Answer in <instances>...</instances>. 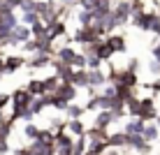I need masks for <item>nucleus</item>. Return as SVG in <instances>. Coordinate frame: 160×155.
<instances>
[{"mask_svg": "<svg viewBox=\"0 0 160 155\" xmlns=\"http://www.w3.org/2000/svg\"><path fill=\"white\" fill-rule=\"evenodd\" d=\"M2 56H5V76L23 70L28 63V56H23V53H2Z\"/></svg>", "mask_w": 160, "mask_h": 155, "instance_id": "1", "label": "nucleus"}, {"mask_svg": "<svg viewBox=\"0 0 160 155\" xmlns=\"http://www.w3.org/2000/svg\"><path fill=\"white\" fill-rule=\"evenodd\" d=\"M30 102H32V95L26 88H16V90L12 93V111H23V109H28L30 107Z\"/></svg>", "mask_w": 160, "mask_h": 155, "instance_id": "2", "label": "nucleus"}, {"mask_svg": "<svg viewBox=\"0 0 160 155\" xmlns=\"http://www.w3.org/2000/svg\"><path fill=\"white\" fill-rule=\"evenodd\" d=\"M144 127H146L144 120L128 118V120H125V125H123V132H125V137H142V134H144Z\"/></svg>", "mask_w": 160, "mask_h": 155, "instance_id": "3", "label": "nucleus"}, {"mask_svg": "<svg viewBox=\"0 0 160 155\" xmlns=\"http://www.w3.org/2000/svg\"><path fill=\"white\" fill-rule=\"evenodd\" d=\"M23 88L30 93L32 97H44V95H47V90H44V81H42V79H28V84H26Z\"/></svg>", "mask_w": 160, "mask_h": 155, "instance_id": "4", "label": "nucleus"}, {"mask_svg": "<svg viewBox=\"0 0 160 155\" xmlns=\"http://www.w3.org/2000/svg\"><path fill=\"white\" fill-rule=\"evenodd\" d=\"M107 44H109V46H112L114 56H116V53H123L125 49H128V44H125V37H123V35H116V32L107 37Z\"/></svg>", "mask_w": 160, "mask_h": 155, "instance_id": "5", "label": "nucleus"}, {"mask_svg": "<svg viewBox=\"0 0 160 155\" xmlns=\"http://www.w3.org/2000/svg\"><path fill=\"white\" fill-rule=\"evenodd\" d=\"M65 116V120H81V118H84V116H86V109H84V104H70V107H68V111H65L63 114Z\"/></svg>", "mask_w": 160, "mask_h": 155, "instance_id": "6", "label": "nucleus"}, {"mask_svg": "<svg viewBox=\"0 0 160 155\" xmlns=\"http://www.w3.org/2000/svg\"><path fill=\"white\" fill-rule=\"evenodd\" d=\"M144 141L146 143H153V141H158V137H160V127L156 125V123H146V127H144Z\"/></svg>", "mask_w": 160, "mask_h": 155, "instance_id": "7", "label": "nucleus"}, {"mask_svg": "<svg viewBox=\"0 0 160 155\" xmlns=\"http://www.w3.org/2000/svg\"><path fill=\"white\" fill-rule=\"evenodd\" d=\"M12 153V146H9V139H0V155Z\"/></svg>", "mask_w": 160, "mask_h": 155, "instance_id": "8", "label": "nucleus"}, {"mask_svg": "<svg viewBox=\"0 0 160 155\" xmlns=\"http://www.w3.org/2000/svg\"><path fill=\"white\" fill-rule=\"evenodd\" d=\"M128 2H132V5H135V2H139V0H128Z\"/></svg>", "mask_w": 160, "mask_h": 155, "instance_id": "9", "label": "nucleus"}]
</instances>
